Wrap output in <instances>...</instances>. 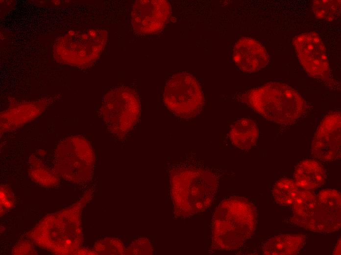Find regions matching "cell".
Returning a JSON list of instances; mask_svg holds the SVG:
<instances>
[{
	"mask_svg": "<svg viewBox=\"0 0 341 255\" xmlns=\"http://www.w3.org/2000/svg\"><path fill=\"white\" fill-rule=\"evenodd\" d=\"M256 222L255 207L247 200L234 197L223 201L213 217L214 245L222 250L239 248L254 233Z\"/></svg>",
	"mask_w": 341,
	"mask_h": 255,
	"instance_id": "obj_1",
	"label": "cell"
},
{
	"mask_svg": "<svg viewBox=\"0 0 341 255\" xmlns=\"http://www.w3.org/2000/svg\"><path fill=\"white\" fill-rule=\"evenodd\" d=\"M243 101L267 120L281 124L293 123L306 109L304 99L294 89L279 82L248 91Z\"/></svg>",
	"mask_w": 341,
	"mask_h": 255,
	"instance_id": "obj_2",
	"label": "cell"
},
{
	"mask_svg": "<svg viewBox=\"0 0 341 255\" xmlns=\"http://www.w3.org/2000/svg\"><path fill=\"white\" fill-rule=\"evenodd\" d=\"M170 180L176 206L182 214H195L212 203L217 181L211 172L196 167H179L172 171Z\"/></svg>",
	"mask_w": 341,
	"mask_h": 255,
	"instance_id": "obj_3",
	"label": "cell"
},
{
	"mask_svg": "<svg viewBox=\"0 0 341 255\" xmlns=\"http://www.w3.org/2000/svg\"><path fill=\"white\" fill-rule=\"evenodd\" d=\"M101 113L109 131L122 138L134 127L140 114L136 93L127 86L117 87L105 96Z\"/></svg>",
	"mask_w": 341,
	"mask_h": 255,
	"instance_id": "obj_4",
	"label": "cell"
},
{
	"mask_svg": "<svg viewBox=\"0 0 341 255\" xmlns=\"http://www.w3.org/2000/svg\"><path fill=\"white\" fill-rule=\"evenodd\" d=\"M163 101L176 116L190 119L197 115L204 103L201 87L194 76L183 72L172 76L165 86Z\"/></svg>",
	"mask_w": 341,
	"mask_h": 255,
	"instance_id": "obj_5",
	"label": "cell"
},
{
	"mask_svg": "<svg viewBox=\"0 0 341 255\" xmlns=\"http://www.w3.org/2000/svg\"><path fill=\"white\" fill-rule=\"evenodd\" d=\"M292 44L301 65L310 76L322 80L329 77L326 48L317 33L309 32L298 35L294 38Z\"/></svg>",
	"mask_w": 341,
	"mask_h": 255,
	"instance_id": "obj_6",
	"label": "cell"
},
{
	"mask_svg": "<svg viewBox=\"0 0 341 255\" xmlns=\"http://www.w3.org/2000/svg\"><path fill=\"white\" fill-rule=\"evenodd\" d=\"M341 197L339 191L330 189L316 194V202L309 218L301 227L319 233H332L341 227Z\"/></svg>",
	"mask_w": 341,
	"mask_h": 255,
	"instance_id": "obj_7",
	"label": "cell"
},
{
	"mask_svg": "<svg viewBox=\"0 0 341 255\" xmlns=\"http://www.w3.org/2000/svg\"><path fill=\"white\" fill-rule=\"evenodd\" d=\"M341 113L334 112L321 121L313 138L311 154L322 161H332L341 158Z\"/></svg>",
	"mask_w": 341,
	"mask_h": 255,
	"instance_id": "obj_8",
	"label": "cell"
},
{
	"mask_svg": "<svg viewBox=\"0 0 341 255\" xmlns=\"http://www.w3.org/2000/svg\"><path fill=\"white\" fill-rule=\"evenodd\" d=\"M170 13V6L167 0H138L133 5L131 23L138 33L157 32L167 23Z\"/></svg>",
	"mask_w": 341,
	"mask_h": 255,
	"instance_id": "obj_9",
	"label": "cell"
},
{
	"mask_svg": "<svg viewBox=\"0 0 341 255\" xmlns=\"http://www.w3.org/2000/svg\"><path fill=\"white\" fill-rule=\"evenodd\" d=\"M233 60L242 72L251 73L264 68L269 61L265 47L256 40L242 37L233 48Z\"/></svg>",
	"mask_w": 341,
	"mask_h": 255,
	"instance_id": "obj_10",
	"label": "cell"
},
{
	"mask_svg": "<svg viewBox=\"0 0 341 255\" xmlns=\"http://www.w3.org/2000/svg\"><path fill=\"white\" fill-rule=\"evenodd\" d=\"M293 178L299 189L313 191L325 183L326 176L325 170L319 162L307 159L300 161L296 166Z\"/></svg>",
	"mask_w": 341,
	"mask_h": 255,
	"instance_id": "obj_11",
	"label": "cell"
},
{
	"mask_svg": "<svg viewBox=\"0 0 341 255\" xmlns=\"http://www.w3.org/2000/svg\"><path fill=\"white\" fill-rule=\"evenodd\" d=\"M306 237L302 234H283L271 237L265 243L263 253L269 255H293L303 248Z\"/></svg>",
	"mask_w": 341,
	"mask_h": 255,
	"instance_id": "obj_12",
	"label": "cell"
},
{
	"mask_svg": "<svg viewBox=\"0 0 341 255\" xmlns=\"http://www.w3.org/2000/svg\"><path fill=\"white\" fill-rule=\"evenodd\" d=\"M228 135L234 145L241 150H247L256 144L259 136V129L253 121L242 118L231 126Z\"/></svg>",
	"mask_w": 341,
	"mask_h": 255,
	"instance_id": "obj_13",
	"label": "cell"
},
{
	"mask_svg": "<svg viewBox=\"0 0 341 255\" xmlns=\"http://www.w3.org/2000/svg\"><path fill=\"white\" fill-rule=\"evenodd\" d=\"M316 202V194L312 190L299 189L292 205L291 222L300 227L310 217Z\"/></svg>",
	"mask_w": 341,
	"mask_h": 255,
	"instance_id": "obj_14",
	"label": "cell"
},
{
	"mask_svg": "<svg viewBox=\"0 0 341 255\" xmlns=\"http://www.w3.org/2000/svg\"><path fill=\"white\" fill-rule=\"evenodd\" d=\"M299 188L293 179L282 178L277 180L271 189L275 202L284 206H292Z\"/></svg>",
	"mask_w": 341,
	"mask_h": 255,
	"instance_id": "obj_15",
	"label": "cell"
},
{
	"mask_svg": "<svg viewBox=\"0 0 341 255\" xmlns=\"http://www.w3.org/2000/svg\"><path fill=\"white\" fill-rule=\"evenodd\" d=\"M312 8L318 19L332 21L337 19L341 13V0H314Z\"/></svg>",
	"mask_w": 341,
	"mask_h": 255,
	"instance_id": "obj_16",
	"label": "cell"
},
{
	"mask_svg": "<svg viewBox=\"0 0 341 255\" xmlns=\"http://www.w3.org/2000/svg\"><path fill=\"white\" fill-rule=\"evenodd\" d=\"M334 255H341V238H340L336 245L333 251Z\"/></svg>",
	"mask_w": 341,
	"mask_h": 255,
	"instance_id": "obj_17",
	"label": "cell"
}]
</instances>
